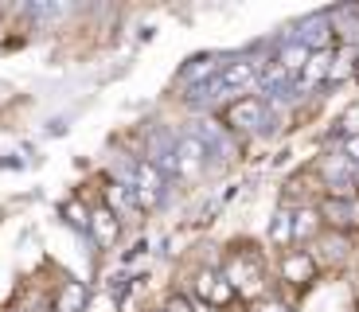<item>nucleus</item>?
Wrapping results in <instances>:
<instances>
[{"mask_svg":"<svg viewBox=\"0 0 359 312\" xmlns=\"http://www.w3.org/2000/svg\"><path fill=\"white\" fill-rule=\"evenodd\" d=\"M223 277L231 281L234 293H246V297L262 293V258L254 250H234L223 262Z\"/></svg>","mask_w":359,"mask_h":312,"instance_id":"f257e3e1","label":"nucleus"},{"mask_svg":"<svg viewBox=\"0 0 359 312\" xmlns=\"http://www.w3.org/2000/svg\"><path fill=\"white\" fill-rule=\"evenodd\" d=\"M223 121L238 133H258L262 125H266V102L246 94V98H234L231 106L223 109Z\"/></svg>","mask_w":359,"mask_h":312,"instance_id":"f03ea898","label":"nucleus"},{"mask_svg":"<svg viewBox=\"0 0 359 312\" xmlns=\"http://www.w3.org/2000/svg\"><path fill=\"white\" fill-rule=\"evenodd\" d=\"M316 211H320L324 226H332V234H344L348 226H355L359 207H355V199H348V196H324L320 203H316Z\"/></svg>","mask_w":359,"mask_h":312,"instance_id":"7ed1b4c3","label":"nucleus"},{"mask_svg":"<svg viewBox=\"0 0 359 312\" xmlns=\"http://www.w3.org/2000/svg\"><path fill=\"white\" fill-rule=\"evenodd\" d=\"M281 281L289 285L305 289L316 281V254L313 250H289L285 258H281Z\"/></svg>","mask_w":359,"mask_h":312,"instance_id":"20e7f679","label":"nucleus"},{"mask_svg":"<svg viewBox=\"0 0 359 312\" xmlns=\"http://www.w3.org/2000/svg\"><path fill=\"white\" fill-rule=\"evenodd\" d=\"M254 79H258V62H250V59H231V62H223V71H219L215 86L223 90V94H231V90L254 86Z\"/></svg>","mask_w":359,"mask_h":312,"instance_id":"39448f33","label":"nucleus"},{"mask_svg":"<svg viewBox=\"0 0 359 312\" xmlns=\"http://www.w3.org/2000/svg\"><path fill=\"white\" fill-rule=\"evenodd\" d=\"M219 71H223V62H219L215 55H199L196 62H188V67L180 71V82H184V86L203 90V86H211V82L219 79Z\"/></svg>","mask_w":359,"mask_h":312,"instance_id":"423d86ee","label":"nucleus"},{"mask_svg":"<svg viewBox=\"0 0 359 312\" xmlns=\"http://www.w3.org/2000/svg\"><path fill=\"white\" fill-rule=\"evenodd\" d=\"M172 156H176V172H180V176H199L203 156H207V144L199 141V137H184Z\"/></svg>","mask_w":359,"mask_h":312,"instance_id":"0eeeda50","label":"nucleus"},{"mask_svg":"<svg viewBox=\"0 0 359 312\" xmlns=\"http://www.w3.org/2000/svg\"><path fill=\"white\" fill-rule=\"evenodd\" d=\"M90 234H94L98 246H114L121 238V219L109 207H98V211H90Z\"/></svg>","mask_w":359,"mask_h":312,"instance_id":"6e6552de","label":"nucleus"},{"mask_svg":"<svg viewBox=\"0 0 359 312\" xmlns=\"http://www.w3.org/2000/svg\"><path fill=\"white\" fill-rule=\"evenodd\" d=\"M196 293H199V297H207L211 304H231V301H234L231 281H226L223 273H211V269H203V273L196 277Z\"/></svg>","mask_w":359,"mask_h":312,"instance_id":"1a4fd4ad","label":"nucleus"},{"mask_svg":"<svg viewBox=\"0 0 359 312\" xmlns=\"http://www.w3.org/2000/svg\"><path fill=\"white\" fill-rule=\"evenodd\" d=\"M86 285L82 281H67L63 289H59V297H55V312H86Z\"/></svg>","mask_w":359,"mask_h":312,"instance_id":"9d476101","label":"nucleus"},{"mask_svg":"<svg viewBox=\"0 0 359 312\" xmlns=\"http://www.w3.org/2000/svg\"><path fill=\"white\" fill-rule=\"evenodd\" d=\"M328 71H332V51H328V47H320V51L309 55L305 71H301V86H316L320 79H328Z\"/></svg>","mask_w":359,"mask_h":312,"instance_id":"9b49d317","label":"nucleus"},{"mask_svg":"<svg viewBox=\"0 0 359 312\" xmlns=\"http://www.w3.org/2000/svg\"><path fill=\"white\" fill-rule=\"evenodd\" d=\"M320 211L316 207H301V211H293V238L297 242H309V238H316L320 234Z\"/></svg>","mask_w":359,"mask_h":312,"instance_id":"f8f14e48","label":"nucleus"},{"mask_svg":"<svg viewBox=\"0 0 359 312\" xmlns=\"http://www.w3.org/2000/svg\"><path fill=\"white\" fill-rule=\"evenodd\" d=\"M309 55H313V51H309V47L301 43V39H293V43H285V47H281L278 67H281L285 74H301V71H305V62H309Z\"/></svg>","mask_w":359,"mask_h":312,"instance_id":"ddd939ff","label":"nucleus"},{"mask_svg":"<svg viewBox=\"0 0 359 312\" xmlns=\"http://www.w3.org/2000/svg\"><path fill=\"white\" fill-rule=\"evenodd\" d=\"M269 238H273V246H289V242H293V207H281V211L273 215Z\"/></svg>","mask_w":359,"mask_h":312,"instance_id":"4468645a","label":"nucleus"},{"mask_svg":"<svg viewBox=\"0 0 359 312\" xmlns=\"http://www.w3.org/2000/svg\"><path fill=\"white\" fill-rule=\"evenodd\" d=\"M63 215H67V223H71V226H79V231H82V226H90V211L79 203V199H67Z\"/></svg>","mask_w":359,"mask_h":312,"instance_id":"2eb2a0df","label":"nucleus"},{"mask_svg":"<svg viewBox=\"0 0 359 312\" xmlns=\"http://www.w3.org/2000/svg\"><path fill=\"white\" fill-rule=\"evenodd\" d=\"M32 16H39V20H55V16H63V12H71V8H63V4H59V8H47V4H32Z\"/></svg>","mask_w":359,"mask_h":312,"instance_id":"dca6fc26","label":"nucleus"},{"mask_svg":"<svg viewBox=\"0 0 359 312\" xmlns=\"http://www.w3.org/2000/svg\"><path fill=\"white\" fill-rule=\"evenodd\" d=\"M164 312H191V301H188V297H168Z\"/></svg>","mask_w":359,"mask_h":312,"instance_id":"f3484780","label":"nucleus"},{"mask_svg":"<svg viewBox=\"0 0 359 312\" xmlns=\"http://www.w3.org/2000/svg\"><path fill=\"white\" fill-rule=\"evenodd\" d=\"M344 161H359V137H348V141H344Z\"/></svg>","mask_w":359,"mask_h":312,"instance_id":"a211bd4d","label":"nucleus"},{"mask_svg":"<svg viewBox=\"0 0 359 312\" xmlns=\"http://www.w3.org/2000/svg\"><path fill=\"white\" fill-rule=\"evenodd\" d=\"M254 312H289V308H285V304H281V301H262V304H258V308H254Z\"/></svg>","mask_w":359,"mask_h":312,"instance_id":"6ab92c4d","label":"nucleus"},{"mask_svg":"<svg viewBox=\"0 0 359 312\" xmlns=\"http://www.w3.org/2000/svg\"><path fill=\"white\" fill-rule=\"evenodd\" d=\"M355 79H359V62H355Z\"/></svg>","mask_w":359,"mask_h":312,"instance_id":"aec40b11","label":"nucleus"}]
</instances>
